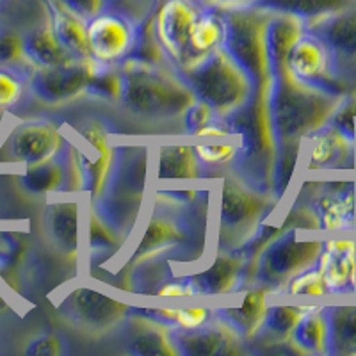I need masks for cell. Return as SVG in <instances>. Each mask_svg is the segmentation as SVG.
Instances as JSON below:
<instances>
[{
  "label": "cell",
  "instance_id": "40",
  "mask_svg": "<svg viewBox=\"0 0 356 356\" xmlns=\"http://www.w3.org/2000/svg\"><path fill=\"white\" fill-rule=\"evenodd\" d=\"M155 2H157V0H109L107 9H114V11L123 13V15H127V17H130L136 22L138 15L143 17V13H146L148 9L154 8Z\"/></svg>",
  "mask_w": 356,
  "mask_h": 356
},
{
  "label": "cell",
  "instance_id": "31",
  "mask_svg": "<svg viewBox=\"0 0 356 356\" xmlns=\"http://www.w3.org/2000/svg\"><path fill=\"white\" fill-rule=\"evenodd\" d=\"M308 307H267L266 319L257 337L264 335L275 342H287L291 333Z\"/></svg>",
  "mask_w": 356,
  "mask_h": 356
},
{
  "label": "cell",
  "instance_id": "4",
  "mask_svg": "<svg viewBox=\"0 0 356 356\" xmlns=\"http://www.w3.org/2000/svg\"><path fill=\"white\" fill-rule=\"evenodd\" d=\"M225 22L222 49L227 50L253 82V91L271 84L267 24L271 13L244 4L218 6Z\"/></svg>",
  "mask_w": 356,
  "mask_h": 356
},
{
  "label": "cell",
  "instance_id": "19",
  "mask_svg": "<svg viewBox=\"0 0 356 356\" xmlns=\"http://www.w3.org/2000/svg\"><path fill=\"white\" fill-rule=\"evenodd\" d=\"M266 294L264 289H250L241 307L219 308L216 317L230 326L241 339H255L266 319Z\"/></svg>",
  "mask_w": 356,
  "mask_h": 356
},
{
  "label": "cell",
  "instance_id": "43",
  "mask_svg": "<svg viewBox=\"0 0 356 356\" xmlns=\"http://www.w3.org/2000/svg\"><path fill=\"white\" fill-rule=\"evenodd\" d=\"M203 2L211 6H222V4H235V2H241V0H203Z\"/></svg>",
  "mask_w": 356,
  "mask_h": 356
},
{
  "label": "cell",
  "instance_id": "18",
  "mask_svg": "<svg viewBox=\"0 0 356 356\" xmlns=\"http://www.w3.org/2000/svg\"><path fill=\"white\" fill-rule=\"evenodd\" d=\"M235 4L251 6V8L264 9L269 13H282L292 15L305 22L307 25L330 17L346 8L356 4V0H241Z\"/></svg>",
  "mask_w": 356,
  "mask_h": 356
},
{
  "label": "cell",
  "instance_id": "11",
  "mask_svg": "<svg viewBox=\"0 0 356 356\" xmlns=\"http://www.w3.org/2000/svg\"><path fill=\"white\" fill-rule=\"evenodd\" d=\"M138 36V24L114 9L88 20V49L93 59L107 65L129 57Z\"/></svg>",
  "mask_w": 356,
  "mask_h": 356
},
{
  "label": "cell",
  "instance_id": "10",
  "mask_svg": "<svg viewBox=\"0 0 356 356\" xmlns=\"http://www.w3.org/2000/svg\"><path fill=\"white\" fill-rule=\"evenodd\" d=\"M97 59H70L63 65L34 68L29 75V88L44 104H61L75 100L86 93Z\"/></svg>",
  "mask_w": 356,
  "mask_h": 356
},
{
  "label": "cell",
  "instance_id": "36",
  "mask_svg": "<svg viewBox=\"0 0 356 356\" xmlns=\"http://www.w3.org/2000/svg\"><path fill=\"white\" fill-rule=\"evenodd\" d=\"M212 310L205 307L193 308H173V317H171L170 328L180 330H195L200 326L211 323Z\"/></svg>",
  "mask_w": 356,
  "mask_h": 356
},
{
  "label": "cell",
  "instance_id": "29",
  "mask_svg": "<svg viewBox=\"0 0 356 356\" xmlns=\"http://www.w3.org/2000/svg\"><path fill=\"white\" fill-rule=\"evenodd\" d=\"M129 353L138 356H177L168 328L143 317L141 330H136L129 342Z\"/></svg>",
  "mask_w": 356,
  "mask_h": 356
},
{
  "label": "cell",
  "instance_id": "27",
  "mask_svg": "<svg viewBox=\"0 0 356 356\" xmlns=\"http://www.w3.org/2000/svg\"><path fill=\"white\" fill-rule=\"evenodd\" d=\"M203 162L198 159L195 146L168 145L159 150V173L161 180H177V178H198L200 166Z\"/></svg>",
  "mask_w": 356,
  "mask_h": 356
},
{
  "label": "cell",
  "instance_id": "7",
  "mask_svg": "<svg viewBox=\"0 0 356 356\" xmlns=\"http://www.w3.org/2000/svg\"><path fill=\"white\" fill-rule=\"evenodd\" d=\"M130 307L93 289H75L59 307V314L73 328L88 335H104L122 326Z\"/></svg>",
  "mask_w": 356,
  "mask_h": 356
},
{
  "label": "cell",
  "instance_id": "32",
  "mask_svg": "<svg viewBox=\"0 0 356 356\" xmlns=\"http://www.w3.org/2000/svg\"><path fill=\"white\" fill-rule=\"evenodd\" d=\"M24 73L17 70V66H0V111H8L17 106L24 95L25 82Z\"/></svg>",
  "mask_w": 356,
  "mask_h": 356
},
{
  "label": "cell",
  "instance_id": "22",
  "mask_svg": "<svg viewBox=\"0 0 356 356\" xmlns=\"http://www.w3.org/2000/svg\"><path fill=\"white\" fill-rule=\"evenodd\" d=\"M289 342L307 355H330V324L326 307H308L291 333Z\"/></svg>",
  "mask_w": 356,
  "mask_h": 356
},
{
  "label": "cell",
  "instance_id": "2",
  "mask_svg": "<svg viewBox=\"0 0 356 356\" xmlns=\"http://www.w3.org/2000/svg\"><path fill=\"white\" fill-rule=\"evenodd\" d=\"M120 72V102L136 116L148 120L184 116L196 100L193 89L184 82L180 73L170 72L159 63H146L129 57Z\"/></svg>",
  "mask_w": 356,
  "mask_h": 356
},
{
  "label": "cell",
  "instance_id": "16",
  "mask_svg": "<svg viewBox=\"0 0 356 356\" xmlns=\"http://www.w3.org/2000/svg\"><path fill=\"white\" fill-rule=\"evenodd\" d=\"M307 31L326 43L335 63L356 65V4L307 25Z\"/></svg>",
  "mask_w": 356,
  "mask_h": 356
},
{
  "label": "cell",
  "instance_id": "12",
  "mask_svg": "<svg viewBox=\"0 0 356 356\" xmlns=\"http://www.w3.org/2000/svg\"><path fill=\"white\" fill-rule=\"evenodd\" d=\"M63 152L61 132L47 120H27L18 123L4 145L8 161L34 166Z\"/></svg>",
  "mask_w": 356,
  "mask_h": 356
},
{
  "label": "cell",
  "instance_id": "24",
  "mask_svg": "<svg viewBox=\"0 0 356 356\" xmlns=\"http://www.w3.org/2000/svg\"><path fill=\"white\" fill-rule=\"evenodd\" d=\"M186 228L177 219L166 216V212L155 214L148 222L145 234H143L141 243L136 248L132 262H143V260L152 259L159 253H164L170 248L178 246L180 241H186Z\"/></svg>",
  "mask_w": 356,
  "mask_h": 356
},
{
  "label": "cell",
  "instance_id": "23",
  "mask_svg": "<svg viewBox=\"0 0 356 356\" xmlns=\"http://www.w3.org/2000/svg\"><path fill=\"white\" fill-rule=\"evenodd\" d=\"M44 230L57 250L75 257L79 250V205L54 203L44 212Z\"/></svg>",
  "mask_w": 356,
  "mask_h": 356
},
{
  "label": "cell",
  "instance_id": "33",
  "mask_svg": "<svg viewBox=\"0 0 356 356\" xmlns=\"http://www.w3.org/2000/svg\"><path fill=\"white\" fill-rule=\"evenodd\" d=\"M285 292L298 296H324L328 294V289H326L319 269L316 266H312L298 276H294L285 287Z\"/></svg>",
  "mask_w": 356,
  "mask_h": 356
},
{
  "label": "cell",
  "instance_id": "37",
  "mask_svg": "<svg viewBox=\"0 0 356 356\" xmlns=\"http://www.w3.org/2000/svg\"><path fill=\"white\" fill-rule=\"evenodd\" d=\"M195 150L203 164L221 166V164H228L237 157L239 146L230 145V143H219V145H198L195 146Z\"/></svg>",
  "mask_w": 356,
  "mask_h": 356
},
{
  "label": "cell",
  "instance_id": "14",
  "mask_svg": "<svg viewBox=\"0 0 356 356\" xmlns=\"http://www.w3.org/2000/svg\"><path fill=\"white\" fill-rule=\"evenodd\" d=\"M173 348L184 356H222L239 353L241 337L216 317L214 323L195 330L168 328Z\"/></svg>",
  "mask_w": 356,
  "mask_h": 356
},
{
  "label": "cell",
  "instance_id": "17",
  "mask_svg": "<svg viewBox=\"0 0 356 356\" xmlns=\"http://www.w3.org/2000/svg\"><path fill=\"white\" fill-rule=\"evenodd\" d=\"M47 20L61 44L77 59L91 57L88 49V20L63 4L61 0H44Z\"/></svg>",
  "mask_w": 356,
  "mask_h": 356
},
{
  "label": "cell",
  "instance_id": "34",
  "mask_svg": "<svg viewBox=\"0 0 356 356\" xmlns=\"http://www.w3.org/2000/svg\"><path fill=\"white\" fill-rule=\"evenodd\" d=\"M330 123L356 145V93L344 95Z\"/></svg>",
  "mask_w": 356,
  "mask_h": 356
},
{
  "label": "cell",
  "instance_id": "25",
  "mask_svg": "<svg viewBox=\"0 0 356 356\" xmlns=\"http://www.w3.org/2000/svg\"><path fill=\"white\" fill-rule=\"evenodd\" d=\"M24 54L25 61H29L34 68H44V66H56L77 59L61 44L54 34L49 20L40 27L29 31L24 36Z\"/></svg>",
  "mask_w": 356,
  "mask_h": 356
},
{
  "label": "cell",
  "instance_id": "41",
  "mask_svg": "<svg viewBox=\"0 0 356 356\" xmlns=\"http://www.w3.org/2000/svg\"><path fill=\"white\" fill-rule=\"evenodd\" d=\"M61 2L68 6L72 11L81 15L84 20H91L102 11H106L107 6H109V0H61Z\"/></svg>",
  "mask_w": 356,
  "mask_h": 356
},
{
  "label": "cell",
  "instance_id": "6",
  "mask_svg": "<svg viewBox=\"0 0 356 356\" xmlns=\"http://www.w3.org/2000/svg\"><path fill=\"white\" fill-rule=\"evenodd\" d=\"M273 211V203L266 193L237 178H227L222 182L219 196V232L222 243L230 246H243V239L259 230L266 212Z\"/></svg>",
  "mask_w": 356,
  "mask_h": 356
},
{
  "label": "cell",
  "instance_id": "8",
  "mask_svg": "<svg viewBox=\"0 0 356 356\" xmlns=\"http://www.w3.org/2000/svg\"><path fill=\"white\" fill-rule=\"evenodd\" d=\"M207 4L203 0H162L152 17L155 38L164 56L168 54L177 70L189 63L191 31L202 17Z\"/></svg>",
  "mask_w": 356,
  "mask_h": 356
},
{
  "label": "cell",
  "instance_id": "42",
  "mask_svg": "<svg viewBox=\"0 0 356 356\" xmlns=\"http://www.w3.org/2000/svg\"><path fill=\"white\" fill-rule=\"evenodd\" d=\"M198 294V289H196L193 278H182L177 280V282H168V284H162L161 289L157 291V296L162 298H182V296H195Z\"/></svg>",
  "mask_w": 356,
  "mask_h": 356
},
{
  "label": "cell",
  "instance_id": "15",
  "mask_svg": "<svg viewBox=\"0 0 356 356\" xmlns=\"http://www.w3.org/2000/svg\"><path fill=\"white\" fill-rule=\"evenodd\" d=\"M316 267L324 278L328 294L356 292V243L349 237H333L323 244Z\"/></svg>",
  "mask_w": 356,
  "mask_h": 356
},
{
  "label": "cell",
  "instance_id": "21",
  "mask_svg": "<svg viewBox=\"0 0 356 356\" xmlns=\"http://www.w3.org/2000/svg\"><path fill=\"white\" fill-rule=\"evenodd\" d=\"M244 276V259L235 253L234 257L218 255L212 266L191 278L198 289V294L214 296L237 291V285L243 284Z\"/></svg>",
  "mask_w": 356,
  "mask_h": 356
},
{
  "label": "cell",
  "instance_id": "39",
  "mask_svg": "<svg viewBox=\"0 0 356 356\" xmlns=\"http://www.w3.org/2000/svg\"><path fill=\"white\" fill-rule=\"evenodd\" d=\"M218 114L211 109V107L203 104V102L195 100V104L186 111L184 114V122H186V129H189V132H196L198 129L205 127L207 123H212L218 120Z\"/></svg>",
  "mask_w": 356,
  "mask_h": 356
},
{
  "label": "cell",
  "instance_id": "9",
  "mask_svg": "<svg viewBox=\"0 0 356 356\" xmlns=\"http://www.w3.org/2000/svg\"><path fill=\"white\" fill-rule=\"evenodd\" d=\"M335 59L319 36L305 31L289 50L285 66L296 79L333 95H346L335 73Z\"/></svg>",
  "mask_w": 356,
  "mask_h": 356
},
{
  "label": "cell",
  "instance_id": "5",
  "mask_svg": "<svg viewBox=\"0 0 356 356\" xmlns=\"http://www.w3.org/2000/svg\"><path fill=\"white\" fill-rule=\"evenodd\" d=\"M324 239L301 237L300 228L287 227L280 230L253 260V280L264 291L285 289L294 276L316 266L323 251Z\"/></svg>",
  "mask_w": 356,
  "mask_h": 356
},
{
  "label": "cell",
  "instance_id": "1",
  "mask_svg": "<svg viewBox=\"0 0 356 356\" xmlns=\"http://www.w3.org/2000/svg\"><path fill=\"white\" fill-rule=\"evenodd\" d=\"M305 22L292 15L273 13L267 24V52L271 68L269 120L276 141L273 189L280 196L289 186L301 141L328 125L344 95H333L305 84L285 66V57L294 41L307 31Z\"/></svg>",
  "mask_w": 356,
  "mask_h": 356
},
{
  "label": "cell",
  "instance_id": "38",
  "mask_svg": "<svg viewBox=\"0 0 356 356\" xmlns=\"http://www.w3.org/2000/svg\"><path fill=\"white\" fill-rule=\"evenodd\" d=\"M68 351L66 342L59 333H43L33 342H29L25 348V355L27 356H61Z\"/></svg>",
  "mask_w": 356,
  "mask_h": 356
},
{
  "label": "cell",
  "instance_id": "20",
  "mask_svg": "<svg viewBox=\"0 0 356 356\" xmlns=\"http://www.w3.org/2000/svg\"><path fill=\"white\" fill-rule=\"evenodd\" d=\"M355 143L339 132L332 123L324 125L319 132L312 136L310 170H335L342 168L355 152Z\"/></svg>",
  "mask_w": 356,
  "mask_h": 356
},
{
  "label": "cell",
  "instance_id": "30",
  "mask_svg": "<svg viewBox=\"0 0 356 356\" xmlns=\"http://www.w3.org/2000/svg\"><path fill=\"white\" fill-rule=\"evenodd\" d=\"M59 155L40 162V164H34V166H27V171L22 177V184L25 189L36 193V195L61 189L68 180V164L61 161Z\"/></svg>",
  "mask_w": 356,
  "mask_h": 356
},
{
  "label": "cell",
  "instance_id": "28",
  "mask_svg": "<svg viewBox=\"0 0 356 356\" xmlns=\"http://www.w3.org/2000/svg\"><path fill=\"white\" fill-rule=\"evenodd\" d=\"M330 355L356 356V307H326Z\"/></svg>",
  "mask_w": 356,
  "mask_h": 356
},
{
  "label": "cell",
  "instance_id": "3",
  "mask_svg": "<svg viewBox=\"0 0 356 356\" xmlns=\"http://www.w3.org/2000/svg\"><path fill=\"white\" fill-rule=\"evenodd\" d=\"M177 72L193 89L196 100L207 104L219 118H230L253 95L248 73L222 47Z\"/></svg>",
  "mask_w": 356,
  "mask_h": 356
},
{
  "label": "cell",
  "instance_id": "35",
  "mask_svg": "<svg viewBox=\"0 0 356 356\" xmlns=\"http://www.w3.org/2000/svg\"><path fill=\"white\" fill-rule=\"evenodd\" d=\"M25 61L24 36L0 29V66H18Z\"/></svg>",
  "mask_w": 356,
  "mask_h": 356
},
{
  "label": "cell",
  "instance_id": "13",
  "mask_svg": "<svg viewBox=\"0 0 356 356\" xmlns=\"http://www.w3.org/2000/svg\"><path fill=\"white\" fill-rule=\"evenodd\" d=\"M312 225L326 232H349L356 227V184H326L314 196Z\"/></svg>",
  "mask_w": 356,
  "mask_h": 356
},
{
  "label": "cell",
  "instance_id": "26",
  "mask_svg": "<svg viewBox=\"0 0 356 356\" xmlns=\"http://www.w3.org/2000/svg\"><path fill=\"white\" fill-rule=\"evenodd\" d=\"M225 38V22L218 6L207 4L202 17L195 24L189 36V63L198 61L203 56L219 49ZM186 68V66H184Z\"/></svg>",
  "mask_w": 356,
  "mask_h": 356
},
{
  "label": "cell",
  "instance_id": "44",
  "mask_svg": "<svg viewBox=\"0 0 356 356\" xmlns=\"http://www.w3.org/2000/svg\"><path fill=\"white\" fill-rule=\"evenodd\" d=\"M2 2H6V0H0V4H2Z\"/></svg>",
  "mask_w": 356,
  "mask_h": 356
}]
</instances>
